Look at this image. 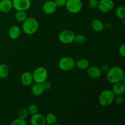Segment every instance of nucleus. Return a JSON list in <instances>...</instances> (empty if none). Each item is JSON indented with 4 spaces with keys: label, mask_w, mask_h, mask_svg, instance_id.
<instances>
[{
    "label": "nucleus",
    "mask_w": 125,
    "mask_h": 125,
    "mask_svg": "<svg viewBox=\"0 0 125 125\" xmlns=\"http://www.w3.org/2000/svg\"><path fill=\"white\" fill-rule=\"evenodd\" d=\"M74 35L75 34L72 31L66 29V30L62 31L59 33V40L62 43L68 45L74 42Z\"/></svg>",
    "instance_id": "7"
},
{
    "label": "nucleus",
    "mask_w": 125,
    "mask_h": 125,
    "mask_svg": "<svg viewBox=\"0 0 125 125\" xmlns=\"http://www.w3.org/2000/svg\"><path fill=\"white\" fill-rule=\"evenodd\" d=\"M112 92L115 95H122L125 92V85L123 82H118L114 84L112 87Z\"/></svg>",
    "instance_id": "16"
},
{
    "label": "nucleus",
    "mask_w": 125,
    "mask_h": 125,
    "mask_svg": "<svg viewBox=\"0 0 125 125\" xmlns=\"http://www.w3.org/2000/svg\"><path fill=\"white\" fill-rule=\"evenodd\" d=\"M87 39L85 35L83 34H78L74 35V42L78 44H83L86 42Z\"/></svg>",
    "instance_id": "24"
},
{
    "label": "nucleus",
    "mask_w": 125,
    "mask_h": 125,
    "mask_svg": "<svg viewBox=\"0 0 125 125\" xmlns=\"http://www.w3.org/2000/svg\"><path fill=\"white\" fill-rule=\"evenodd\" d=\"M106 73V79L111 84H114L118 82L122 81V80L125 78L123 70L118 66H115L110 68Z\"/></svg>",
    "instance_id": "1"
},
{
    "label": "nucleus",
    "mask_w": 125,
    "mask_h": 125,
    "mask_svg": "<svg viewBox=\"0 0 125 125\" xmlns=\"http://www.w3.org/2000/svg\"><path fill=\"white\" fill-rule=\"evenodd\" d=\"M45 92V90L43 87L42 84L36 83L31 88V93L35 96H39L42 95Z\"/></svg>",
    "instance_id": "18"
},
{
    "label": "nucleus",
    "mask_w": 125,
    "mask_h": 125,
    "mask_svg": "<svg viewBox=\"0 0 125 125\" xmlns=\"http://www.w3.org/2000/svg\"><path fill=\"white\" fill-rule=\"evenodd\" d=\"M42 85L44 88V90L45 91H48L51 89V85L50 84V83H49L48 81H47V80L45 81V82L42 83Z\"/></svg>",
    "instance_id": "31"
},
{
    "label": "nucleus",
    "mask_w": 125,
    "mask_h": 125,
    "mask_svg": "<svg viewBox=\"0 0 125 125\" xmlns=\"http://www.w3.org/2000/svg\"><path fill=\"white\" fill-rule=\"evenodd\" d=\"M91 27L95 31L101 32L104 29V24L101 20L95 19L92 21Z\"/></svg>",
    "instance_id": "17"
},
{
    "label": "nucleus",
    "mask_w": 125,
    "mask_h": 125,
    "mask_svg": "<svg viewBox=\"0 0 125 125\" xmlns=\"http://www.w3.org/2000/svg\"><path fill=\"white\" fill-rule=\"evenodd\" d=\"M28 111V113L30 114L31 115H33V114H35L37 113V111H38V108L37 107V106L35 104H31L29 105L28 108L27 109Z\"/></svg>",
    "instance_id": "26"
},
{
    "label": "nucleus",
    "mask_w": 125,
    "mask_h": 125,
    "mask_svg": "<svg viewBox=\"0 0 125 125\" xmlns=\"http://www.w3.org/2000/svg\"><path fill=\"white\" fill-rule=\"evenodd\" d=\"M100 69H101L102 73H107V72L109 71V70L110 69L109 65L107 64H104L103 65H102V67L100 68Z\"/></svg>",
    "instance_id": "33"
},
{
    "label": "nucleus",
    "mask_w": 125,
    "mask_h": 125,
    "mask_svg": "<svg viewBox=\"0 0 125 125\" xmlns=\"http://www.w3.org/2000/svg\"><path fill=\"white\" fill-rule=\"evenodd\" d=\"M115 96V95L112 90L109 89L103 90L99 95V103L103 107H108L114 103Z\"/></svg>",
    "instance_id": "3"
},
{
    "label": "nucleus",
    "mask_w": 125,
    "mask_h": 125,
    "mask_svg": "<svg viewBox=\"0 0 125 125\" xmlns=\"http://www.w3.org/2000/svg\"><path fill=\"white\" fill-rule=\"evenodd\" d=\"M39 27V22L35 18L28 17L23 21L22 29L24 34L27 35H32L37 31Z\"/></svg>",
    "instance_id": "2"
},
{
    "label": "nucleus",
    "mask_w": 125,
    "mask_h": 125,
    "mask_svg": "<svg viewBox=\"0 0 125 125\" xmlns=\"http://www.w3.org/2000/svg\"><path fill=\"white\" fill-rule=\"evenodd\" d=\"M106 28V29H111L112 28V24H110V23H107V24H104V28Z\"/></svg>",
    "instance_id": "34"
},
{
    "label": "nucleus",
    "mask_w": 125,
    "mask_h": 125,
    "mask_svg": "<svg viewBox=\"0 0 125 125\" xmlns=\"http://www.w3.org/2000/svg\"><path fill=\"white\" fill-rule=\"evenodd\" d=\"M59 68L63 72H68L75 67V61L70 56H65L60 59L58 63Z\"/></svg>",
    "instance_id": "4"
},
{
    "label": "nucleus",
    "mask_w": 125,
    "mask_h": 125,
    "mask_svg": "<svg viewBox=\"0 0 125 125\" xmlns=\"http://www.w3.org/2000/svg\"><path fill=\"white\" fill-rule=\"evenodd\" d=\"M114 7V2L113 0H100L98 2L97 8L103 13H108L112 10Z\"/></svg>",
    "instance_id": "9"
},
{
    "label": "nucleus",
    "mask_w": 125,
    "mask_h": 125,
    "mask_svg": "<svg viewBox=\"0 0 125 125\" xmlns=\"http://www.w3.org/2000/svg\"><path fill=\"white\" fill-rule=\"evenodd\" d=\"M87 73L88 76L92 79H97V78H100L102 74V72L100 68L96 66L89 67L87 68Z\"/></svg>",
    "instance_id": "13"
},
{
    "label": "nucleus",
    "mask_w": 125,
    "mask_h": 125,
    "mask_svg": "<svg viewBox=\"0 0 125 125\" xmlns=\"http://www.w3.org/2000/svg\"><path fill=\"white\" fill-rule=\"evenodd\" d=\"M15 17L17 21L23 22L28 18V15H27L26 11H17Z\"/></svg>",
    "instance_id": "22"
},
{
    "label": "nucleus",
    "mask_w": 125,
    "mask_h": 125,
    "mask_svg": "<svg viewBox=\"0 0 125 125\" xmlns=\"http://www.w3.org/2000/svg\"><path fill=\"white\" fill-rule=\"evenodd\" d=\"M9 74V68L7 65L5 63L0 64V78L5 79L7 78Z\"/></svg>",
    "instance_id": "20"
},
{
    "label": "nucleus",
    "mask_w": 125,
    "mask_h": 125,
    "mask_svg": "<svg viewBox=\"0 0 125 125\" xmlns=\"http://www.w3.org/2000/svg\"><path fill=\"white\" fill-rule=\"evenodd\" d=\"M30 122L32 125H45L46 124L45 117L39 113L32 115Z\"/></svg>",
    "instance_id": "11"
},
{
    "label": "nucleus",
    "mask_w": 125,
    "mask_h": 125,
    "mask_svg": "<svg viewBox=\"0 0 125 125\" xmlns=\"http://www.w3.org/2000/svg\"><path fill=\"white\" fill-rule=\"evenodd\" d=\"M20 81L24 86H29L34 82L32 73L29 72H25L21 74Z\"/></svg>",
    "instance_id": "12"
},
{
    "label": "nucleus",
    "mask_w": 125,
    "mask_h": 125,
    "mask_svg": "<svg viewBox=\"0 0 125 125\" xmlns=\"http://www.w3.org/2000/svg\"><path fill=\"white\" fill-rule=\"evenodd\" d=\"M118 52L119 54L122 56V57H125V45L123 44L120 46L119 49H118Z\"/></svg>",
    "instance_id": "32"
},
{
    "label": "nucleus",
    "mask_w": 125,
    "mask_h": 125,
    "mask_svg": "<svg viewBox=\"0 0 125 125\" xmlns=\"http://www.w3.org/2000/svg\"><path fill=\"white\" fill-rule=\"evenodd\" d=\"M37 1H41V0H37Z\"/></svg>",
    "instance_id": "35"
},
{
    "label": "nucleus",
    "mask_w": 125,
    "mask_h": 125,
    "mask_svg": "<svg viewBox=\"0 0 125 125\" xmlns=\"http://www.w3.org/2000/svg\"><path fill=\"white\" fill-rule=\"evenodd\" d=\"M28 109L26 108H22L18 111V118H22V119L25 120L26 118L28 117Z\"/></svg>",
    "instance_id": "25"
},
{
    "label": "nucleus",
    "mask_w": 125,
    "mask_h": 125,
    "mask_svg": "<svg viewBox=\"0 0 125 125\" xmlns=\"http://www.w3.org/2000/svg\"><path fill=\"white\" fill-rule=\"evenodd\" d=\"M75 67L79 70H86L89 67V62L87 59L82 58L75 62Z\"/></svg>",
    "instance_id": "19"
},
{
    "label": "nucleus",
    "mask_w": 125,
    "mask_h": 125,
    "mask_svg": "<svg viewBox=\"0 0 125 125\" xmlns=\"http://www.w3.org/2000/svg\"><path fill=\"white\" fill-rule=\"evenodd\" d=\"M114 102L115 103L117 104L121 105L124 103V98L122 95H115Z\"/></svg>",
    "instance_id": "28"
},
{
    "label": "nucleus",
    "mask_w": 125,
    "mask_h": 125,
    "mask_svg": "<svg viewBox=\"0 0 125 125\" xmlns=\"http://www.w3.org/2000/svg\"><path fill=\"white\" fill-rule=\"evenodd\" d=\"M65 6L68 12L75 14L79 13L82 10L83 2L81 0H67Z\"/></svg>",
    "instance_id": "6"
},
{
    "label": "nucleus",
    "mask_w": 125,
    "mask_h": 125,
    "mask_svg": "<svg viewBox=\"0 0 125 125\" xmlns=\"http://www.w3.org/2000/svg\"><path fill=\"white\" fill-rule=\"evenodd\" d=\"M13 8L12 1L11 0H1L0 1V12L8 13Z\"/></svg>",
    "instance_id": "14"
},
{
    "label": "nucleus",
    "mask_w": 125,
    "mask_h": 125,
    "mask_svg": "<svg viewBox=\"0 0 125 125\" xmlns=\"http://www.w3.org/2000/svg\"><path fill=\"white\" fill-rule=\"evenodd\" d=\"M57 8V5L54 1H48L43 5V10L47 15H51L54 13Z\"/></svg>",
    "instance_id": "10"
},
{
    "label": "nucleus",
    "mask_w": 125,
    "mask_h": 125,
    "mask_svg": "<svg viewBox=\"0 0 125 125\" xmlns=\"http://www.w3.org/2000/svg\"><path fill=\"white\" fill-rule=\"evenodd\" d=\"M98 2L99 1L98 0H89V5L90 7H92L93 9L97 8Z\"/></svg>",
    "instance_id": "29"
},
{
    "label": "nucleus",
    "mask_w": 125,
    "mask_h": 125,
    "mask_svg": "<svg viewBox=\"0 0 125 125\" xmlns=\"http://www.w3.org/2000/svg\"><path fill=\"white\" fill-rule=\"evenodd\" d=\"M12 125H26V122L24 119L20 118H17L15 119L11 123Z\"/></svg>",
    "instance_id": "27"
},
{
    "label": "nucleus",
    "mask_w": 125,
    "mask_h": 125,
    "mask_svg": "<svg viewBox=\"0 0 125 125\" xmlns=\"http://www.w3.org/2000/svg\"><path fill=\"white\" fill-rule=\"evenodd\" d=\"M45 117L46 124L49 125H54L57 122V117L53 113H48Z\"/></svg>",
    "instance_id": "21"
},
{
    "label": "nucleus",
    "mask_w": 125,
    "mask_h": 125,
    "mask_svg": "<svg viewBox=\"0 0 125 125\" xmlns=\"http://www.w3.org/2000/svg\"><path fill=\"white\" fill-rule=\"evenodd\" d=\"M9 36L12 40H17L21 35V29L17 25H13L10 28L8 32Z\"/></svg>",
    "instance_id": "15"
},
{
    "label": "nucleus",
    "mask_w": 125,
    "mask_h": 125,
    "mask_svg": "<svg viewBox=\"0 0 125 125\" xmlns=\"http://www.w3.org/2000/svg\"><path fill=\"white\" fill-rule=\"evenodd\" d=\"M115 14L119 19H124L125 17V9L124 6H120L115 10Z\"/></svg>",
    "instance_id": "23"
},
{
    "label": "nucleus",
    "mask_w": 125,
    "mask_h": 125,
    "mask_svg": "<svg viewBox=\"0 0 125 125\" xmlns=\"http://www.w3.org/2000/svg\"><path fill=\"white\" fill-rule=\"evenodd\" d=\"M32 76L34 81L35 83L42 84L43 82L47 80L48 72L46 68H44V67H37L33 72Z\"/></svg>",
    "instance_id": "5"
},
{
    "label": "nucleus",
    "mask_w": 125,
    "mask_h": 125,
    "mask_svg": "<svg viewBox=\"0 0 125 125\" xmlns=\"http://www.w3.org/2000/svg\"><path fill=\"white\" fill-rule=\"evenodd\" d=\"M57 7H63L65 6L67 0H54Z\"/></svg>",
    "instance_id": "30"
},
{
    "label": "nucleus",
    "mask_w": 125,
    "mask_h": 125,
    "mask_svg": "<svg viewBox=\"0 0 125 125\" xmlns=\"http://www.w3.org/2000/svg\"><path fill=\"white\" fill-rule=\"evenodd\" d=\"M13 8L17 11H26L31 6V0H13Z\"/></svg>",
    "instance_id": "8"
}]
</instances>
